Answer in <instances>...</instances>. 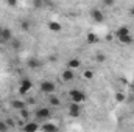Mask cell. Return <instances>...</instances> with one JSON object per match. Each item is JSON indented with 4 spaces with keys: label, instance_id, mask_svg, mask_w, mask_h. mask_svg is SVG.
<instances>
[{
    "label": "cell",
    "instance_id": "1",
    "mask_svg": "<svg viewBox=\"0 0 134 132\" xmlns=\"http://www.w3.org/2000/svg\"><path fill=\"white\" fill-rule=\"evenodd\" d=\"M41 92L45 93V95H50V93H55L56 92V84L53 81H42L41 86H39Z\"/></svg>",
    "mask_w": 134,
    "mask_h": 132
},
{
    "label": "cell",
    "instance_id": "2",
    "mask_svg": "<svg viewBox=\"0 0 134 132\" xmlns=\"http://www.w3.org/2000/svg\"><path fill=\"white\" fill-rule=\"evenodd\" d=\"M50 115H52V112H50L48 107H39V109H36V112H34L36 120H47V118H50Z\"/></svg>",
    "mask_w": 134,
    "mask_h": 132
},
{
    "label": "cell",
    "instance_id": "3",
    "mask_svg": "<svg viewBox=\"0 0 134 132\" xmlns=\"http://www.w3.org/2000/svg\"><path fill=\"white\" fill-rule=\"evenodd\" d=\"M69 95H70V98H72V101H75V103H83L84 99H86V95H84V92H81V90H70L69 92Z\"/></svg>",
    "mask_w": 134,
    "mask_h": 132
},
{
    "label": "cell",
    "instance_id": "4",
    "mask_svg": "<svg viewBox=\"0 0 134 132\" xmlns=\"http://www.w3.org/2000/svg\"><path fill=\"white\" fill-rule=\"evenodd\" d=\"M80 113H81V107H80V103H75V101H72L70 104H69V115L70 117H80Z\"/></svg>",
    "mask_w": 134,
    "mask_h": 132
},
{
    "label": "cell",
    "instance_id": "5",
    "mask_svg": "<svg viewBox=\"0 0 134 132\" xmlns=\"http://www.w3.org/2000/svg\"><path fill=\"white\" fill-rule=\"evenodd\" d=\"M91 17H92V20H95L98 23L104 22V14L101 13V9H98V8H92L91 9Z\"/></svg>",
    "mask_w": 134,
    "mask_h": 132
},
{
    "label": "cell",
    "instance_id": "6",
    "mask_svg": "<svg viewBox=\"0 0 134 132\" xmlns=\"http://www.w3.org/2000/svg\"><path fill=\"white\" fill-rule=\"evenodd\" d=\"M33 87V82L30 81V79H22V82H20V87H19V93L20 95H25V93H28L30 92V89Z\"/></svg>",
    "mask_w": 134,
    "mask_h": 132
},
{
    "label": "cell",
    "instance_id": "7",
    "mask_svg": "<svg viewBox=\"0 0 134 132\" xmlns=\"http://www.w3.org/2000/svg\"><path fill=\"white\" fill-rule=\"evenodd\" d=\"M80 67H81V61H80V58H72V59L67 62V68L76 70V68H80Z\"/></svg>",
    "mask_w": 134,
    "mask_h": 132
},
{
    "label": "cell",
    "instance_id": "8",
    "mask_svg": "<svg viewBox=\"0 0 134 132\" xmlns=\"http://www.w3.org/2000/svg\"><path fill=\"white\" fill-rule=\"evenodd\" d=\"M27 64H28V67H30V70H37L39 67L42 65V62H41L37 58H30Z\"/></svg>",
    "mask_w": 134,
    "mask_h": 132
},
{
    "label": "cell",
    "instance_id": "9",
    "mask_svg": "<svg viewBox=\"0 0 134 132\" xmlns=\"http://www.w3.org/2000/svg\"><path fill=\"white\" fill-rule=\"evenodd\" d=\"M73 76H75V75H73V70H72V68L64 70V71H63V75H61V78H63V81H64V82L72 81V79H73Z\"/></svg>",
    "mask_w": 134,
    "mask_h": 132
},
{
    "label": "cell",
    "instance_id": "10",
    "mask_svg": "<svg viewBox=\"0 0 134 132\" xmlns=\"http://www.w3.org/2000/svg\"><path fill=\"white\" fill-rule=\"evenodd\" d=\"M11 37H13V31H11L9 28H3V30H2V40H3V42H9Z\"/></svg>",
    "mask_w": 134,
    "mask_h": 132
},
{
    "label": "cell",
    "instance_id": "11",
    "mask_svg": "<svg viewBox=\"0 0 134 132\" xmlns=\"http://www.w3.org/2000/svg\"><path fill=\"white\" fill-rule=\"evenodd\" d=\"M114 34H115V37H122V36H125V34H131V31H130L128 27H120V28L115 30Z\"/></svg>",
    "mask_w": 134,
    "mask_h": 132
},
{
    "label": "cell",
    "instance_id": "12",
    "mask_svg": "<svg viewBox=\"0 0 134 132\" xmlns=\"http://www.w3.org/2000/svg\"><path fill=\"white\" fill-rule=\"evenodd\" d=\"M48 28H50V31H53V33H59V31L63 30L61 23H58V22H50V23H48Z\"/></svg>",
    "mask_w": 134,
    "mask_h": 132
},
{
    "label": "cell",
    "instance_id": "13",
    "mask_svg": "<svg viewBox=\"0 0 134 132\" xmlns=\"http://www.w3.org/2000/svg\"><path fill=\"white\" fill-rule=\"evenodd\" d=\"M48 103H50L52 106H55V107H58V106L61 104V101H59V98H58V97H55L53 93H50V95H48Z\"/></svg>",
    "mask_w": 134,
    "mask_h": 132
},
{
    "label": "cell",
    "instance_id": "14",
    "mask_svg": "<svg viewBox=\"0 0 134 132\" xmlns=\"http://www.w3.org/2000/svg\"><path fill=\"white\" fill-rule=\"evenodd\" d=\"M119 40H120L122 44H125V45H130V44H133V37H131V34H125V36L119 37Z\"/></svg>",
    "mask_w": 134,
    "mask_h": 132
},
{
    "label": "cell",
    "instance_id": "15",
    "mask_svg": "<svg viewBox=\"0 0 134 132\" xmlns=\"http://www.w3.org/2000/svg\"><path fill=\"white\" fill-rule=\"evenodd\" d=\"M11 106H13L14 109H17V110H20V109H24V107H27V104H25L24 101H19V99H14V101L11 103Z\"/></svg>",
    "mask_w": 134,
    "mask_h": 132
},
{
    "label": "cell",
    "instance_id": "16",
    "mask_svg": "<svg viewBox=\"0 0 134 132\" xmlns=\"http://www.w3.org/2000/svg\"><path fill=\"white\" fill-rule=\"evenodd\" d=\"M86 40H87V44H95V42L98 40V37H97V34L95 33H87Z\"/></svg>",
    "mask_w": 134,
    "mask_h": 132
},
{
    "label": "cell",
    "instance_id": "17",
    "mask_svg": "<svg viewBox=\"0 0 134 132\" xmlns=\"http://www.w3.org/2000/svg\"><path fill=\"white\" fill-rule=\"evenodd\" d=\"M20 28H22L24 31H30V28H31V23H30V20H27V19L20 20Z\"/></svg>",
    "mask_w": 134,
    "mask_h": 132
},
{
    "label": "cell",
    "instance_id": "18",
    "mask_svg": "<svg viewBox=\"0 0 134 132\" xmlns=\"http://www.w3.org/2000/svg\"><path fill=\"white\" fill-rule=\"evenodd\" d=\"M37 129H41V126L39 124H36V123H28L25 128H24V131L30 132V131H37Z\"/></svg>",
    "mask_w": 134,
    "mask_h": 132
},
{
    "label": "cell",
    "instance_id": "19",
    "mask_svg": "<svg viewBox=\"0 0 134 132\" xmlns=\"http://www.w3.org/2000/svg\"><path fill=\"white\" fill-rule=\"evenodd\" d=\"M41 129H42V131H58L59 128H58L56 124H42Z\"/></svg>",
    "mask_w": 134,
    "mask_h": 132
},
{
    "label": "cell",
    "instance_id": "20",
    "mask_svg": "<svg viewBox=\"0 0 134 132\" xmlns=\"http://www.w3.org/2000/svg\"><path fill=\"white\" fill-rule=\"evenodd\" d=\"M83 76H84L86 79H92V78H94V71H92V70H84Z\"/></svg>",
    "mask_w": 134,
    "mask_h": 132
},
{
    "label": "cell",
    "instance_id": "21",
    "mask_svg": "<svg viewBox=\"0 0 134 132\" xmlns=\"http://www.w3.org/2000/svg\"><path fill=\"white\" fill-rule=\"evenodd\" d=\"M114 3H115V0H103V5H104L106 8H111V6H114Z\"/></svg>",
    "mask_w": 134,
    "mask_h": 132
},
{
    "label": "cell",
    "instance_id": "22",
    "mask_svg": "<svg viewBox=\"0 0 134 132\" xmlns=\"http://www.w3.org/2000/svg\"><path fill=\"white\" fill-rule=\"evenodd\" d=\"M97 61H98V62H104V61H106V55L98 53V55H97Z\"/></svg>",
    "mask_w": 134,
    "mask_h": 132
},
{
    "label": "cell",
    "instance_id": "23",
    "mask_svg": "<svg viewBox=\"0 0 134 132\" xmlns=\"http://www.w3.org/2000/svg\"><path fill=\"white\" fill-rule=\"evenodd\" d=\"M5 131H8V124L5 121H0V132H5Z\"/></svg>",
    "mask_w": 134,
    "mask_h": 132
},
{
    "label": "cell",
    "instance_id": "24",
    "mask_svg": "<svg viewBox=\"0 0 134 132\" xmlns=\"http://www.w3.org/2000/svg\"><path fill=\"white\" fill-rule=\"evenodd\" d=\"M14 50H17V48H20V40H13V45H11Z\"/></svg>",
    "mask_w": 134,
    "mask_h": 132
},
{
    "label": "cell",
    "instance_id": "25",
    "mask_svg": "<svg viewBox=\"0 0 134 132\" xmlns=\"http://www.w3.org/2000/svg\"><path fill=\"white\" fill-rule=\"evenodd\" d=\"M6 3H8V6H11V8L17 6V0H6Z\"/></svg>",
    "mask_w": 134,
    "mask_h": 132
},
{
    "label": "cell",
    "instance_id": "26",
    "mask_svg": "<svg viewBox=\"0 0 134 132\" xmlns=\"http://www.w3.org/2000/svg\"><path fill=\"white\" fill-rule=\"evenodd\" d=\"M123 98H125L123 93H117V95H115V99H117V101H123Z\"/></svg>",
    "mask_w": 134,
    "mask_h": 132
},
{
    "label": "cell",
    "instance_id": "27",
    "mask_svg": "<svg viewBox=\"0 0 134 132\" xmlns=\"http://www.w3.org/2000/svg\"><path fill=\"white\" fill-rule=\"evenodd\" d=\"M130 14L134 17V6H133V8H130Z\"/></svg>",
    "mask_w": 134,
    "mask_h": 132
},
{
    "label": "cell",
    "instance_id": "28",
    "mask_svg": "<svg viewBox=\"0 0 134 132\" xmlns=\"http://www.w3.org/2000/svg\"><path fill=\"white\" fill-rule=\"evenodd\" d=\"M2 30H3V28L0 27V40H2Z\"/></svg>",
    "mask_w": 134,
    "mask_h": 132
}]
</instances>
